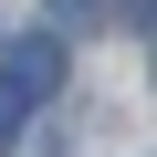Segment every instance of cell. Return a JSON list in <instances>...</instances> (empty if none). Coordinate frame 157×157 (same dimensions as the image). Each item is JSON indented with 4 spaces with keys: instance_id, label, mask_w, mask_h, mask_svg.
<instances>
[{
    "instance_id": "1",
    "label": "cell",
    "mask_w": 157,
    "mask_h": 157,
    "mask_svg": "<svg viewBox=\"0 0 157 157\" xmlns=\"http://www.w3.org/2000/svg\"><path fill=\"white\" fill-rule=\"evenodd\" d=\"M0 84H11L21 105H32V94H52V84H63V52H52V42H21V52H11V73H0Z\"/></svg>"
},
{
    "instance_id": "2",
    "label": "cell",
    "mask_w": 157,
    "mask_h": 157,
    "mask_svg": "<svg viewBox=\"0 0 157 157\" xmlns=\"http://www.w3.org/2000/svg\"><path fill=\"white\" fill-rule=\"evenodd\" d=\"M11 136H21V94L0 84V147H11Z\"/></svg>"
},
{
    "instance_id": "3",
    "label": "cell",
    "mask_w": 157,
    "mask_h": 157,
    "mask_svg": "<svg viewBox=\"0 0 157 157\" xmlns=\"http://www.w3.org/2000/svg\"><path fill=\"white\" fill-rule=\"evenodd\" d=\"M52 21H94V0H52Z\"/></svg>"
},
{
    "instance_id": "4",
    "label": "cell",
    "mask_w": 157,
    "mask_h": 157,
    "mask_svg": "<svg viewBox=\"0 0 157 157\" xmlns=\"http://www.w3.org/2000/svg\"><path fill=\"white\" fill-rule=\"evenodd\" d=\"M126 21H136V32H157V0H126Z\"/></svg>"
}]
</instances>
